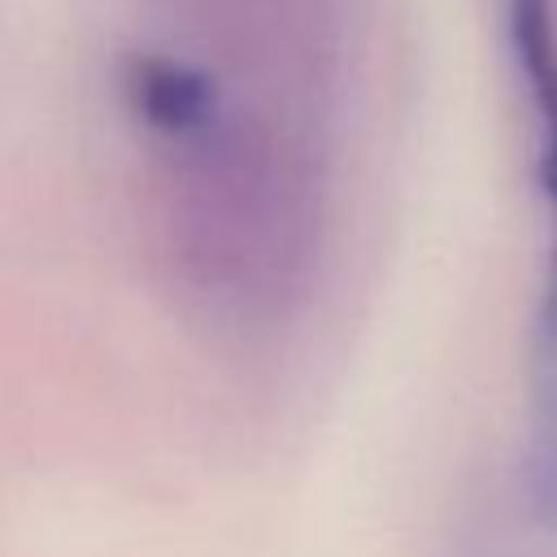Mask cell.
<instances>
[{
	"instance_id": "6da1fadb",
	"label": "cell",
	"mask_w": 557,
	"mask_h": 557,
	"mask_svg": "<svg viewBox=\"0 0 557 557\" xmlns=\"http://www.w3.org/2000/svg\"><path fill=\"white\" fill-rule=\"evenodd\" d=\"M513 57L531 96L540 135V187L553 213V261L535 326V400H531V448L527 483L531 505L557 527V22L553 0H509Z\"/></svg>"
}]
</instances>
